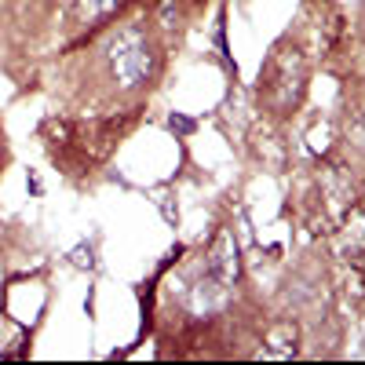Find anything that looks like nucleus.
Listing matches in <instances>:
<instances>
[{"label":"nucleus","instance_id":"f257e3e1","mask_svg":"<svg viewBox=\"0 0 365 365\" xmlns=\"http://www.w3.org/2000/svg\"><path fill=\"white\" fill-rule=\"evenodd\" d=\"M303 77H307V70H303V55L296 48H278L274 51V58L267 63V73H263V96L274 110H289L299 103V91H303Z\"/></svg>","mask_w":365,"mask_h":365},{"label":"nucleus","instance_id":"f03ea898","mask_svg":"<svg viewBox=\"0 0 365 365\" xmlns=\"http://www.w3.org/2000/svg\"><path fill=\"white\" fill-rule=\"evenodd\" d=\"M110 73L120 88H139L146 77H150V44L143 37V29L128 26L110 41Z\"/></svg>","mask_w":365,"mask_h":365},{"label":"nucleus","instance_id":"7ed1b4c3","mask_svg":"<svg viewBox=\"0 0 365 365\" xmlns=\"http://www.w3.org/2000/svg\"><path fill=\"white\" fill-rule=\"evenodd\" d=\"M205 270H208V278H212V282H220L223 289L234 285V278H237V249H234V237H230L227 230L216 237V245L208 249Z\"/></svg>","mask_w":365,"mask_h":365},{"label":"nucleus","instance_id":"20e7f679","mask_svg":"<svg viewBox=\"0 0 365 365\" xmlns=\"http://www.w3.org/2000/svg\"><path fill=\"white\" fill-rule=\"evenodd\" d=\"M267 344H270V354L274 358H289L296 354V325H278L267 332Z\"/></svg>","mask_w":365,"mask_h":365},{"label":"nucleus","instance_id":"39448f33","mask_svg":"<svg viewBox=\"0 0 365 365\" xmlns=\"http://www.w3.org/2000/svg\"><path fill=\"white\" fill-rule=\"evenodd\" d=\"M120 0H81V15L84 19H106Z\"/></svg>","mask_w":365,"mask_h":365}]
</instances>
